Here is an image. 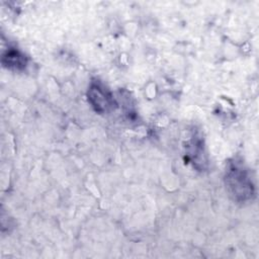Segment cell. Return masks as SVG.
I'll use <instances>...</instances> for the list:
<instances>
[{"mask_svg": "<svg viewBox=\"0 0 259 259\" xmlns=\"http://www.w3.org/2000/svg\"><path fill=\"white\" fill-rule=\"evenodd\" d=\"M225 183L228 192L237 202H247L255 196V185L252 176L242 161L235 159L228 163Z\"/></svg>", "mask_w": 259, "mask_h": 259, "instance_id": "cell-1", "label": "cell"}, {"mask_svg": "<svg viewBox=\"0 0 259 259\" xmlns=\"http://www.w3.org/2000/svg\"><path fill=\"white\" fill-rule=\"evenodd\" d=\"M87 98L90 105L98 113H105L115 107V101L110 91L98 80L90 83Z\"/></svg>", "mask_w": 259, "mask_h": 259, "instance_id": "cell-2", "label": "cell"}, {"mask_svg": "<svg viewBox=\"0 0 259 259\" xmlns=\"http://www.w3.org/2000/svg\"><path fill=\"white\" fill-rule=\"evenodd\" d=\"M186 155L196 169L203 170L206 167L207 160L201 137L197 135L191 137L190 141L186 145Z\"/></svg>", "mask_w": 259, "mask_h": 259, "instance_id": "cell-3", "label": "cell"}, {"mask_svg": "<svg viewBox=\"0 0 259 259\" xmlns=\"http://www.w3.org/2000/svg\"><path fill=\"white\" fill-rule=\"evenodd\" d=\"M2 64L4 67L9 69L21 70L26 65V58L18 50L10 48L5 54H3Z\"/></svg>", "mask_w": 259, "mask_h": 259, "instance_id": "cell-4", "label": "cell"}]
</instances>
